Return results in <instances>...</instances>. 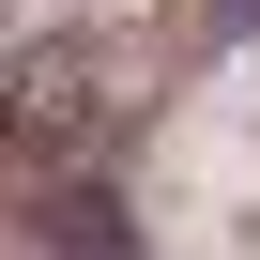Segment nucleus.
<instances>
[{
    "label": "nucleus",
    "mask_w": 260,
    "mask_h": 260,
    "mask_svg": "<svg viewBox=\"0 0 260 260\" xmlns=\"http://www.w3.org/2000/svg\"><path fill=\"white\" fill-rule=\"evenodd\" d=\"M122 61L92 46V31H46V46H16V77H0V153L16 169H92L107 138H122Z\"/></svg>",
    "instance_id": "nucleus-1"
},
{
    "label": "nucleus",
    "mask_w": 260,
    "mask_h": 260,
    "mask_svg": "<svg viewBox=\"0 0 260 260\" xmlns=\"http://www.w3.org/2000/svg\"><path fill=\"white\" fill-rule=\"evenodd\" d=\"M61 245H77V260H138V245H122V199H107V184H61Z\"/></svg>",
    "instance_id": "nucleus-2"
}]
</instances>
